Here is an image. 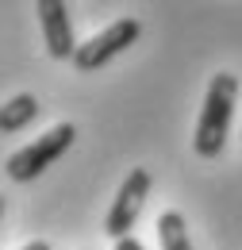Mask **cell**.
I'll use <instances>...</instances> for the list:
<instances>
[{"mask_svg":"<svg viewBox=\"0 0 242 250\" xmlns=\"http://www.w3.org/2000/svg\"><path fill=\"white\" fill-rule=\"evenodd\" d=\"M235 100H239V77L235 73H215L208 81V96L196 120V135L192 146L200 158H219L227 146V131H231V116H235Z\"/></svg>","mask_w":242,"mask_h":250,"instance_id":"1","label":"cell"},{"mask_svg":"<svg viewBox=\"0 0 242 250\" xmlns=\"http://www.w3.org/2000/svg\"><path fill=\"white\" fill-rule=\"evenodd\" d=\"M73 139H77V127L73 124H58L50 127L46 135H39L31 146H23V150H16V154L4 162V169H8V177L16 181V185H27V181H35L46 166H54L69 146H73Z\"/></svg>","mask_w":242,"mask_h":250,"instance_id":"2","label":"cell"},{"mask_svg":"<svg viewBox=\"0 0 242 250\" xmlns=\"http://www.w3.org/2000/svg\"><path fill=\"white\" fill-rule=\"evenodd\" d=\"M139 35H142V23H139V20H131V16H127V20H116V23H108L100 35H92L89 42L77 46L73 65H77L81 73H96L100 65H108L112 58H120Z\"/></svg>","mask_w":242,"mask_h":250,"instance_id":"3","label":"cell"},{"mask_svg":"<svg viewBox=\"0 0 242 250\" xmlns=\"http://www.w3.org/2000/svg\"><path fill=\"white\" fill-rule=\"evenodd\" d=\"M150 185H154V177L146 173V169H131L127 181L120 185L116 200H112V212H108V219H104V231H108L116 243L131 235L135 219H139L142 204H146V196H150Z\"/></svg>","mask_w":242,"mask_h":250,"instance_id":"4","label":"cell"},{"mask_svg":"<svg viewBox=\"0 0 242 250\" xmlns=\"http://www.w3.org/2000/svg\"><path fill=\"white\" fill-rule=\"evenodd\" d=\"M35 12H39V23H42V39H46V50H50V58H58V62H73V54H77V39H73V23H69V8L61 4V0H39L35 4Z\"/></svg>","mask_w":242,"mask_h":250,"instance_id":"5","label":"cell"},{"mask_svg":"<svg viewBox=\"0 0 242 250\" xmlns=\"http://www.w3.org/2000/svg\"><path fill=\"white\" fill-rule=\"evenodd\" d=\"M39 112H42V104L31 93H16L4 104V112H0V131H4V135H16V131H23Z\"/></svg>","mask_w":242,"mask_h":250,"instance_id":"6","label":"cell"},{"mask_svg":"<svg viewBox=\"0 0 242 250\" xmlns=\"http://www.w3.org/2000/svg\"><path fill=\"white\" fill-rule=\"evenodd\" d=\"M158 239H161V250H192L188 223H184V216L173 212V208L158 216Z\"/></svg>","mask_w":242,"mask_h":250,"instance_id":"7","label":"cell"},{"mask_svg":"<svg viewBox=\"0 0 242 250\" xmlns=\"http://www.w3.org/2000/svg\"><path fill=\"white\" fill-rule=\"evenodd\" d=\"M116 250H146V247H142L135 235H127V239H120V243H116Z\"/></svg>","mask_w":242,"mask_h":250,"instance_id":"8","label":"cell"},{"mask_svg":"<svg viewBox=\"0 0 242 250\" xmlns=\"http://www.w3.org/2000/svg\"><path fill=\"white\" fill-rule=\"evenodd\" d=\"M20 250H50V243H46V239H31V243H23Z\"/></svg>","mask_w":242,"mask_h":250,"instance_id":"9","label":"cell"}]
</instances>
